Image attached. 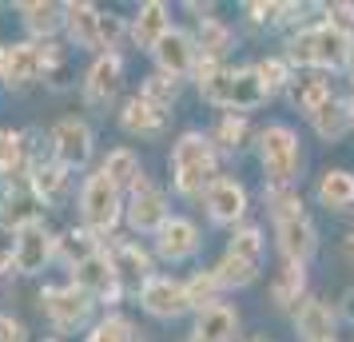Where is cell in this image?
<instances>
[{"mask_svg": "<svg viewBox=\"0 0 354 342\" xmlns=\"http://www.w3.org/2000/svg\"><path fill=\"white\" fill-rule=\"evenodd\" d=\"M167 171H171V191L179 199H199L207 191V183L219 175V151L211 144L203 128H187L176 135L171 155H167Z\"/></svg>", "mask_w": 354, "mask_h": 342, "instance_id": "cell-1", "label": "cell"}, {"mask_svg": "<svg viewBox=\"0 0 354 342\" xmlns=\"http://www.w3.org/2000/svg\"><path fill=\"white\" fill-rule=\"evenodd\" d=\"M255 160L259 171H263V187H299V175H303V140L299 131L283 124V120H271L267 128L255 131Z\"/></svg>", "mask_w": 354, "mask_h": 342, "instance_id": "cell-2", "label": "cell"}, {"mask_svg": "<svg viewBox=\"0 0 354 342\" xmlns=\"http://www.w3.org/2000/svg\"><path fill=\"white\" fill-rule=\"evenodd\" d=\"M40 314L48 319L52 339H72L96 323V303L76 287V283H44L40 287Z\"/></svg>", "mask_w": 354, "mask_h": 342, "instance_id": "cell-3", "label": "cell"}, {"mask_svg": "<svg viewBox=\"0 0 354 342\" xmlns=\"http://www.w3.org/2000/svg\"><path fill=\"white\" fill-rule=\"evenodd\" d=\"M199 99L211 104V108H219V112H239V115H251L255 108L267 104V92H263V84L255 80V72L251 64L243 68H219L215 76H211L203 88H199Z\"/></svg>", "mask_w": 354, "mask_h": 342, "instance_id": "cell-4", "label": "cell"}, {"mask_svg": "<svg viewBox=\"0 0 354 342\" xmlns=\"http://www.w3.org/2000/svg\"><path fill=\"white\" fill-rule=\"evenodd\" d=\"M76 215H80V227L108 239L124 223V191L112 187L100 171H88L76 187Z\"/></svg>", "mask_w": 354, "mask_h": 342, "instance_id": "cell-5", "label": "cell"}, {"mask_svg": "<svg viewBox=\"0 0 354 342\" xmlns=\"http://www.w3.org/2000/svg\"><path fill=\"white\" fill-rule=\"evenodd\" d=\"M48 151L60 167H68L76 175L96 160V131L84 115H60L48 128Z\"/></svg>", "mask_w": 354, "mask_h": 342, "instance_id": "cell-6", "label": "cell"}, {"mask_svg": "<svg viewBox=\"0 0 354 342\" xmlns=\"http://www.w3.org/2000/svg\"><path fill=\"white\" fill-rule=\"evenodd\" d=\"M124 92V56L120 52H100L92 56V64L84 68L80 80V99L88 112L108 115L115 108V99Z\"/></svg>", "mask_w": 354, "mask_h": 342, "instance_id": "cell-7", "label": "cell"}, {"mask_svg": "<svg viewBox=\"0 0 354 342\" xmlns=\"http://www.w3.org/2000/svg\"><path fill=\"white\" fill-rule=\"evenodd\" d=\"M167 215H171V203H167V191H163L160 183H151L144 175V180H136L124 191V223H128L131 235H156V231L167 223Z\"/></svg>", "mask_w": 354, "mask_h": 342, "instance_id": "cell-8", "label": "cell"}, {"mask_svg": "<svg viewBox=\"0 0 354 342\" xmlns=\"http://www.w3.org/2000/svg\"><path fill=\"white\" fill-rule=\"evenodd\" d=\"M203 211H207L211 227H227L235 231L239 223H247V211H251V191L247 183L235 180V175H215L207 183V191L199 196Z\"/></svg>", "mask_w": 354, "mask_h": 342, "instance_id": "cell-9", "label": "cell"}, {"mask_svg": "<svg viewBox=\"0 0 354 342\" xmlns=\"http://www.w3.org/2000/svg\"><path fill=\"white\" fill-rule=\"evenodd\" d=\"M56 243H60V231H52L44 219H36L24 231H17L12 243H8L12 263H17V275H24V278L44 275L52 263H56Z\"/></svg>", "mask_w": 354, "mask_h": 342, "instance_id": "cell-10", "label": "cell"}, {"mask_svg": "<svg viewBox=\"0 0 354 342\" xmlns=\"http://www.w3.org/2000/svg\"><path fill=\"white\" fill-rule=\"evenodd\" d=\"M136 303H140V310H144L147 319H156V323H179V319L195 314L192 303H187V291H183V278L163 275V271H156V275L136 291Z\"/></svg>", "mask_w": 354, "mask_h": 342, "instance_id": "cell-11", "label": "cell"}, {"mask_svg": "<svg viewBox=\"0 0 354 342\" xmlns=\"http://www.w3.org/2000/svg\"><path fill=\"white\" fill-rule=\"evenodd\" d=\"M68 283H76L96 307H108V310L120 307V298H124V287H120V278H115L108 247H100L96 255H88L84 263H76V267L68 271Z\"/></svg>", "mask_w": 354, "mask_h": 342, "instance_id": "cell-12", "label": "cell"}, {"mask_svg": "<svg viewBox=\"0 0 354 342\" xmlns=\"http://www.w3.org/2000/svg\"><path fill=\"white\" fill-rule=\"evenodd\" d=\"M36 84H44V64H40V44L32 40H12L0 44V88L24 96Z\"/></svg>", "mask_w": 354, "mask_h": 342, "instance_id": "cell-13", "label": "cell"}, {"mask_svg": "<svg viewBox=\"0 0 354 342\" xmlns=\"http://www.w3.org/2000/svg\"><path fill=\"white\" fill-rule=\"evenodd\" d=\"M151 247H156V259L167 263V267H183V263L199 259L203 251V231L192 215H167L156 235H151Z\"/></svg>", "mask_w": 354, "mask_h": 342, "instance_id": "cell-14", "label": "cell"}, {"mask_svg": "<svg viewBox=\"0 0 354 342\" xmlns=\"http://www.w3.org/2000/svg\"><path fill=\"white\" fill-rule=\"evenodd\" d=\"M108 255H112V267H115L120 287L131 291V294L156 275V255H151L140 239H108Z\"/></svg>", "mask_w": 354, "mask_h": 342, "instance_id": "cell-15", "label": "cell"}, {"mask_svg": "<svg viewBox=\"0 0 354 342\" xmlns=\"http://www.w3.org/2000/svg\"><path fill=\"white\" fill-rule=\"evenodd\" d=\"M195 60H199V52H195V40H192L187 28H171V32L151 48V64H156V72L167 76V80H179V84L192 76Z\"/></svg>", "mask_w": 354, "mask_h": 342, "instance_id": "cell-16", "label": "cell"}, {"mask_svg": "<svg viewBox=\"0 0 354 342\" xmlns=\"http://www.w3.org/2000/svg\"><path fill=\"white\" fill-rule=\"evenodd\" d=\"M274 227V251H279V259L283 263H310L319 255V227H315V219L303 215V219H287V223H271Z\"/></svg>", "mask_w": 354, "mask_h": 342, "instance_id": "cell-17", "label": "cell"}, {"mask_svg": "<svg viewBox=\"0 0 354 342\" xmlns=\"http://www.w3.org/2000/svg\"><path fill=\"white\" fill-rule=\"evenodd\" d=\"M171 28H176V24H171V8H167L163 0H144V4L128 17V44L136 52H147V56H151V48H156Z\"/></svg>", "mask_w": 354, "mask_h": 342, "instance_id": "cell-18", "label": "cell"}, {"mask_svg": "<svg viewBox=\"0 0 354 342\" xmlns=\"http://www.w3.org/2000/svg\"><path fill=\"white\" fill-rule=\"evenodd\" d=\"M290 326H295L299 342H338V310L315 294H306L290 310Z\"/></svg>", "mask_w": 354, "mask_h": 342, "instance_id": "cell-19", "label": "cell"}, {"mask_svg": "<svg viewBox=\"0 0 354 342\" xmlns=\"http://www.w3.org/2000/svg\"><path fill=\"white\" fill-rule=\"evenodd\" d=\"M115 124L131 140H160L167 124H171V112H163V108H156V104H147L140 96H128L115 112Z\"/></svg>", "mask_w": 354, "mask_h": 342, "instance_id": "cell-20", "label": "cell"}, {"mask_svg": "<svg viewBox=\"0 0 354 342\" xmlns=\"http://www.w3.org/2000/svg\"><path fill=\"white\" fill-rule=\"evenodd\" d=\"M239 307H231V303H211V307L195 310V323H192V334L187 342H239Z\"/></svg>", "mask_w": 354, "mask_h": 342, "instance_id": "cell-21", "label": "cell"}, {"mask_svg": "<svg viewBox=\"0 0 354 342\" xmlns=\"http://www.w3.org/2000/svg\"><path fill=\"white\" fill-rule=\"evenodd\" d=\"M96 24H100V8L92 0H64V28H60V36H64L68 48H80V52L100 56Z\"/></svg>", "mask_w": 354, "mask_h": 342, "instance_id": "cell-22", "label": "cell"}, {"mask_svg": "<svg viewBox=\"0 0 354 342\" xmlns=\"http://www.w3.org/2000/svg\"><path fill=\"white\" fill-rule=\"evenodd\" d=\"M12 12L32 44L56 40L64 28V4H56V0H20V4H12Z\"/></svg>", "mask_w": 354, "mask_h": 342, "instance_id": "cell-23", "label": "cell"}, {"mask_svg": "<svg viewBox=\"0 0 354 342\" xmlns=\"http://www.w3.org/2000/svg\"><path fill=\"white\" fill-rule=\"evenodd\" d=\"M44 219V207L32 199L28 183H12V187H0V231L4 235H17L28 223Z\"/></svg>", "mask_w": 354, "mask_h": 342, "instance_id": "cell-24", "label": "cell"}, {"mask_svg": "<svg viewBox=\"0 0 354 342\" xmlns=\"http://www.w3.org/2000/svg\"><path fill=\"white\" fill-rule=\"evenodd\" d=\"M315 199L326 215L354 211V171L351 167H326L315 183Z\"/></svg>", "mask_w": 354, "mask_h": 342, "instance_id": "cell-25", "label": "cell"}, {"mask_svg": "<svg viewBox=\"0 0 354 342\" xmlns=\"http://www.w3.org/2000/svg\"><path fill=\"white\" fill-rule=\"evenodd\" d=\"M306 124H310V131L319 135L322 144H342L354 131V112L346 104V96H330L315 115H306Z\"/></svg>", "mask_w": 354, "mask_h": 342, "instance_id": "cell-26", "label": "cell"}, {"mask_svg": "<svg viewBox=\"0 0 354 342\" xmlns=\"http://www.w3.org/2000/svg\"><path fill=\"white\" fill-rule=\"evenodd\" d=\"M195 52L203 56V60H215V64H223L227 56H231V48L239 44L235 40V28L227 24L223 17H203V20H195Z\"/></svg>", "mask_w": 354, "mask_h": 342, "instance_id": "cell-27", "label": "cell"}, {"mask_svg": "<svg viewBox=\"0 0 354 342\" xmlns=\"http://www.w3.org/2000/svg\"><path fill=\"white\" fill-rule=\"evenodd\" d=\"M207 135L219 155H239V151H247V147L255 144L251 115H239V112H219V120H215V128Z\"/></svg>", "mask_w": 354, "mask_h": 342, "instance_id": "cell-28", "label": "cell"}, {"mask_svg": "<svg viewBox=\"0 0 354 342\" xmlns=\"http://www.w3.org/2000/svg\"><path fill=\"white\" fill-rule=\"evenodd\" d=\"M290 96V108L299 115H315L326 104L330 96H338L335 92V80L330 76H322V72H303V76H295V84L287 88Z\"/></svg>", "mask_w": 354, "mask_h": 342, "instance_id": "cell-29", "label": "cell"}, {"mask_svg": "<svg viewBox=\"0 0 354 342\" xmlns=\"http://www.w3.org/2000/svg\"><path fill=\"white\" fill-rule=\"evenodd\" d=\"M28 175V135L17 128H0V187L24 183Z\"/></svg>", "mask_w": 354, "mask_h": 342, "instance_id": "cell-30", "label": "cell"}, {"mask_svg": "<svg viewBox=\"0 0 354 342\" xmlns=\"http://www.w3.org/2000/svg\"><path fill=\"white\" fill-rule=\"evenodd\" d=\"M104 180L112 183V187H120V191H128L136 180H144L147 171H144V163H140V155L131 151L128 144H120V147H112L104 160H100V167H96Z\"/></svg>", "mask_w": 354, "mask_h": 342, "instance_id": "cell-31", "label": "cell"}, {"mask_svg": "<svg viewBox=\"0 0 354 342\" xmlns=\"http://www.w3.org/2000/svg\"><path fill=\"white\" fill-rule=\"evenodd\" d=\"M306 298V267L303 263H283L271 278V303L279 310H295Z\"/></svg>", "mask_w": 354, "mask_h": 342, "instance_id": "cell-32", "label": "cell"}, {"mask_svg": "<svg viewBox=\"0 0 354 342\" xmlns=\"http://www.w3.org/2000/svg\"><path fill=\"white\" fill-rule=\"evenodd\" d=\"M223 255H235V259L251 263V267H263V259H267V235H263V227L259 223H239L231 231Z\"/></svg>", "mask_w": 354, "mask_h": 342, "instance_id": "cell-33", "label": "cell"}, {"mask_svg": "<svg viewBox=\"0 0 354 342\" xmlns=\"http://www.w3.org/2000/svg\"><path fill=\"white\" fill-rule=\"evenodd\" d=\"M80 342H144V339H140V326L131 323L128 314L108 310V314H100L96 323L84 330Z\"/></svg>", "mask_w": 354, "mask_h": 342, "instance_id": "cell-34", "label": "cell"}, {"mask_svg": "<svg viewBox=\"0 0 354 342\" xmlns=\"http://www.w3.org/2000/svg\"><path fill=\"white\" fill-rule=\"evenodd\" d=\"M100 247H104V239H100V235H92L88 227H80V223H76V227H68L64 235H60V243H56V259H60V263L68 267V271H72L76 263H84L88 255H96Z\"/></svg>", "mask_w": 354, "mask_h": 342, "instance_id": "cell-35", "label": "cell"}, {"mask_svg": "<svg viewBox=\"0 0 354 342\" xmlns=\"http://www.w3.org/2000/svg\"><path fill=\"white\" fill-rule=\"evenodd\" d=\"M211 275L219 283V291H247V287L259 283L263 267H251V263L235 259V255H219V263L211 267Z\"/></svg>", "mask_w": 354, "mask_h": 342, "instance_id": "cell-36", "label": "cell"}, {"mask_svg": "<svg viewBox=\"0 0 354 342\" xmlns=\"http://www.w3.org/2000/svg\"><path fill=\"white\" fill-rule=\"evenodd\" d=\"M263 203L271 223H287V219H303L306 215V199L299 187H263Z\"/></svg>", "mask_w": 354, "mask_h": 342, "instance_id": "cell-37", "label": "cell"}, {"mask_svg": "<svg viewBox=\"0 0 354 342\" xmlns=\"http://www.w3.org/2000/svg\"><path fill=\"white\" fill-rule=\"evenodd\" d=\"M251 72H255V80L263 84V92H267L271 99L283 96L290 84H295V68H290L287 60L279 56V52H274V56H263V60H255V64H251Z\"/></svg>", "mask_w": 354, "mask_h": 342, "instance_id": "cell-38", "label": "cell"}, {"mask_svg": "<svg viewBox=\"0 0 354 342\" xmlns=\"http://www.w3.org/2000/svg\"><path fill=\"white\" fill-rule=\"evenodd\" d=\"M179 92H183V84L179 80H167V76H160V72H147L136 96L147 99V104H156V108H163V112H171L176 99H179Z\"/></svg>", "mask_w": 354, "mask_h": 342, "instance_id": "cell-39", "label": "cell"}, {"mask_svg": "<svg viewBox=\"0 0 354 342\" xmlns=\"http://www.w3.org/2000/svg\"><path fill=\"white\" fill-rule=\"evenodd\" d=\"M183 291H187V303H192V310H203L211 307V303H219V283H215V275H211V267H203V271H192V275L183 278Z\"/></svg>", "mask_w": 354, "mask_h": 342, "instance_id": "cell-40", "label": "cell"}, {"mask_svg": "<svg viewBox=\"0 0 354 342\" xmlns=\"http://www.w3.org/2000/svg\"><path fill=\"white\" fill-rule=\"evenodd\" d=\"M243 20L259 28V32H279V12H283V0H243L239 4Z\"/></svg>", "mask_w": 354, "mask_h": 342, "instance_id": "cell-41", "label": "cell"}, {"mask_svg": "<svg viewBox=\"0 0 354 342\" xmlns=\"http://www.w3.org/2000/svg\"><path fill=\"white\" fill-rule=\"evenodd\" d=\"M96 36H100V52H120L124 44H128V17H120V12H104V8H100Z\"/></svg>", "mask_w": 354, "mask_h": 342, "instance_id": "cell-42", "label": "cell"}, {"mask_svg": "<svg viewBox=\"0 0 354 342\" xmlns=\"http://www.w3.org/2000/svg\"><path fill=\"white\" fill-rule=\"evenodd\" d=\"M315 12H322V20L342 32L346 40H354V0H330V4H315Z\"/></svg>", "mask_w": 354, "mask_h": 342, "instance_id": "cell-43", "label": "cell"}, {"mask_svg": "<svg viewBox=\"0 0 354 342\" xmlns=\"http://www.w3.org/2000/svg\"><path fill=\"white\" fill-rule=\"evenodd\" d=\"M0 342H32V334H28L24 319L8 314V310H0Z\"/></svg>", "mask_w": 354, "mask_h": 342, "instance_id": "cell-44", "label": "cell"}, {"mask_svg": "<svg viewBox=\"0 0 354 342\" xmlns=\"http://www.w3.org/2000/svg\"><path fill=\"white\" fill-rule=\"evenodd\" d=\"M338 319H346V323L354 326V287H346V294H342V303H338Z\"/></svg>", "mask_w": 354, "mask_h": 342, "instance_id": "cell-45", "label": "cell"}, {"mask_svg": "<svg viewBox=\"0 0 354 342\" xmlns=\"http://www.w3.org/2000/svg\"><path fill=\"white\" fill-rule=\"evenodd\" d=\"M17 275V263H12V251L0 247V278H12Z\"/></svg>", "mask_w": 354, "mask_h": 342, "instance_id": "cell-46", "label": "cell"}, {"mask_svg": "<svg viewBox=\"0 0 354 342\" xmlns=\"http://www.w3.org/2000/svg\"><path fill=\"white\" fill-rule=\"evenodd\" d=\"M342 251H346V259H351V263H354V227H351V231H346V243H342Z\"/></svg>", "mask_w": 354, "mask_h": 342, "instance_id": "cell-47", "label": "cell"}, {"mask_svg": "<svg viewBox=\"0 0 354 342\" xmlns=\"http://www.w3.org/2000/svg\"><path fill=\"white\" fill-rule=\"evenodd\" d=\"M243 342H271L267 334H251V339H243Z\"/></svg>", "mask_w": 354, "mask_h": 342, "instance_id": "cell-48", "label": "cell"}, {"mask_svg": "<svg viewBox=\"0 0 354 342\" xmlns=\"http://www.w3.org/2000/svg\"><path fill=\"white\" fill-rule=\"evenodd\" d=\"M346 72H351V84H354V52H351V64H346Z\"/></svg>", "mask_w": 354, "mask_h": 342, "instance_id": "cell-49", "label": "cell"}, {"mask_svg": "<svg viewBox=\"0 0 354 342\" xmlns=\"http://www.w3.org/2000/svg\"><path fill=\"white\" fill-rule=\"evenodd\" d=\"M346 104H351V112H354V84H351V96H346Z\"/></svg>", "mask_w": 354, "mask_h": 342, "instance_id": "cell-50", "label": "cell"}]
</instances>
